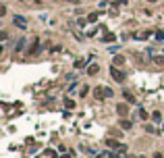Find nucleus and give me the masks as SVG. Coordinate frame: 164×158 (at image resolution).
Masks as SVG:
<instances>
[{
  "instance_id": "nucleus-1",
  "label": "nucleus",
  "mask_w": 164,
  "mask_h": 158,
  "mask_svg": "<svg viewBox=\"0 0 164 158\" xmlns=\"http://www.w3.org/2000/svg\"><path fill=\"white\" fill-rule=\"evenodd\" d=\"M110 75H112V79H114V81H118V83H123V81H125L123 71L116 69V65H112V67H110Z\"/></svg>"
},
{
  "instance_id": "nucleus-13",
  "label": "nucleus",
  "mask_w": 164,
  "mask_h": 158,
  "mask_svg": "<svg viewBox=\"0 0 164 158\" xmlns=\"http://www.w3.org/2000/svg\"><path fill=\"white\" fill-rule=\"evenodd\" d=\"M112 65H116V67H121V65H125V58H123V56H114V61H112Z\"/></svg>"
},
{
  "instance_id": "nucleus-19",
  "label": "nucleus",
  "mask_w": 164,
  "mask_h": 158,
  "mask_svg": "<svg viewBox=\"0 0 164 158\" xmlns=\"http://www.w3.org/2000/svg\"><path fill=\"white\" fill-rule=\"evenodd\" d=\"M156 42H164V31H156Z\"/></svg>"
},
{
  "instance_id": "nucleus-10",
  "label": "nucleus",
  "mask_w": 164,
  "mask_h": 158,
  "mask_svg": "<svg viewBox=\"0 0 164 158\" xmlns=\"http://www.w3.org/2000/svg\"><path fill=\"white\" fill-rule=\"evenodd\" d=\"M121 127H123L125 131H129V129H131V123H129V121H127V119L123 117V119H121Z\"/></svg>"
},
{
  "instance_id": "nucleus-20",
  "label": "nucleus",
  "mask_w": 164,
  "mask_h": 158,
  "mask_svg": "<svg viewBox=\"0 0 164 158\" xmlns=\"http://www.w3.org/2000/svg\"><path fill=\"white\" fill-rule=\"evenodd\" d=\"M87 89H89V88H87V85H83V88H81V89H79V94H81V98H83V96H87Z\"/></svg>"
},
{
  "instance_id": "nucleus-6",
  "label": "nucleus",
  "mask_w": 164,
  "mask_h": 158,
  "mask_svg": "<svg viewBox=\"0 0 164 158\" xmlns=\"http://www.w3.org/2000/svg\"><path fill=\"white\" fill-rule=\"evenodd\" d=\"M145 38H150V31H137V34H133V40H145Z\"/></svg>"
},
{
  "instance_id": "nucleus-14",
  "label": "nucleus",
  "mask_w": 164,
  "mask_h": 158,
  "mask_svg": "<svg viewBox=\"0 0 164 158\" xmlns=\"http://www.w3.org/2000/svg\"><path fill=\"white\" fill-rule=\"evenodd\" d=\"M152 121H156V123H160V121H162V115H160V112H154V115H152Z\"/></svg>"
},
{
  "instance_id": "nucleus-3",
  "label": "nucleus",
  "mask_w": 164,
  "mask_h": 158,
  "mask_svg": "<svg viewBox=\"0 0 164 158\" xmlns=\"http://www.w3.org/2000/svg\"><path fill=\"white\" fill-rule=\"evenodd\" d=\"M13 23H15V27H19V29H27V21H25V17H21V15H15Z\"/></svg>"
},
{
  "instance_id": "nucleus-22",
  "label": "nucleus",
  "mask_w": 164,
  "mask_h": 158,
  "mask_svg": "<svg viewBox=\"0 0 164 158\" xmlns=\"http://www.w3.org/2000/svg\"><path fill=\"white\" fill-rule=\"evenodd\" d=\"M139 117H141V119H148V112H145L144 108H139Z\"/></svg>"
},
{
  "instance_id": "nucleus-16",
  "label": "nucleus",
  "mask_w": 164,
  "mask_h": 158,
  "mask_svg": "<svg viewBox=\"0 0 164 158\" xmlns=\"http://www.w3.org/2000/svg\"><path fill=\"white\" fill-rule=\"evenodd\" d=\"M123 94H125V98H127L129 102H135V98H133V94H131V92H127V89H125Z\"/></svg>"
},
{
  "instance_id": "nucleus-18",
  "label": "nucleus",
  "mask_w": 164,
  "mask_h": 158,
  "mask_svg": "<svg viewBox=\"0 0 164 158\" xmlns=\"http://www.w3.org/2000/svg\"><path fill=\"white\" fill-rule=\"evenodd\" d=\"M87 21H89V23H94V21H98V13H91V15H87Z\"/></svg>"
},
{
  "instance_id": "nucleus-9",
  "label": "nucleus",
  "mask_w": 164,
  "mask_h": 158,
  "mask_svg": "<svg viewBox=\"0 0 164 158\" xmlns=\"http://www.w3.org/2000/svg\"><path fill=\"white\" fill-rule=\"evenodd\" d=\"M114 40H116V38H114L112 34H106V35L102 38V42H104V44H110V42H114Z\"/></svg>"
},
{
  "instance_id": "nucleus-23",
  "label": "nucleus",
  "mask_w": 164,
  "mask_h": 158,
  "mask_svg": "<svg viewBox=\"0 0 164 158\" xmlns=\"http://www.w3.org/2000/svg\"><path fill=\"white\" fill-rule=\"evenodd\" d=\"M148 2H156V0H148Z\"/></svg>"
},
{
  "instance_id": "nucleus-2",
  "label": "nucleus",
  "mask_w": 164,
  "mask_h": 158,
  "mask_svg": "<svg viewBox=\"0 0 164 158\" xmlns=\"http://www.w3.org/2000/svg\"><path fill=\"white\" fill-rule=\"evenodd\" d=\"M96 96L98 98H112V96H114V92H112L110 88H98L96 89Z\"/></svg>"
},
{
  "instance_id": "nucleus-5",
  "label": "nucleus",
  "mask_w": 164,
  "mask_h": 158,
  "mask_svg": "<svg viewBox=\"0 0 164 158\" xmlns=\"http://www.w3.org/2000/svg\"><path fill=\"white\" fill-rule=\"evenodd\" d=\"M116 112H118V117H127L129 115V106L127 104H116Z\"/></svg>"
},
{
  "instance_id": "nucleus-11",
  "label": "nucleus",
  "mask_w": 164,
  "mask_h": 158,
  "mask_svg": "<svg viewBox=\"0 0 164 158\" xmlns=\"http://www.w3.org/2000/svg\"><path fill=\"white\" fill-rule=\"evenodd\" d=\"M152 61L156 62V65H164V52L160 56H152Z\"/></svg>"
},
{
  "instance_id": "nucleus-21",
  "label": "nucleus",
  "mask_w": 164,
  "mask_h": 158,
  "mask_svg": "<svg viewBox=\"0 0 164 158\" xmlns=\"http://www.w3.org/2000/svg\"><path fill=\"white\" fill-rule=\"evenodd\" d=\"M64 104H67V108H75V102H73V100H67Z\"/></svg>"
},
{
  "instance_id": "nucleus-7",
  "label": "nucleus",
  "mask_w": 164,
  "mask_h": 158,
  "mask_svg": "<svg viewBox=\"0 0 164 158\" xmlns=\"http://www.w3.org/2000/svg\"><path fill=\"white\" fill-rule=\"evenodd\" d=\"M98 71H100V67H98L96 62H94V65H89V67H87V75H96Z\"/></svg>"
},
{
  "instance_id": "nucleus-12",
  "label": "nucleus",
  "mask_w": 164,
  "mask_h": 158,
  "mask_svg": "<svg viewBox=\"0 0 164 158\" xmlns=\"http://www.w3.org/2000/svg\"><path fill=\"white\" fill-rule=\"evenodd\" d=\"M35 48H38V38H33V42H31V46H29V50H27V52H29V54H33V52H35Z\"/></svg>"
},
{
  "instance_id": "nucleus-8",
  "label": "nucleus",
  "mask_w": 164,
  "mask_h": 158,
  "mask_svg": "<svg viewBox=\"0 0 164 158\" xmlns=\"http://www.w3.org/2000/svg\"><path fill=\"white\" fill-rule=\"evenodd\" d=\"M25 38H19V42H17V44H15V52H17V50H23V46H25Z\"/></svg>"
},
{
  "instance_id": "nucleus-15",
  "label": "nucleus",
  "mask_w": 164,
  "mask_h": 158,
  "mask_svg": "<svg viewBox=\"0 0 164 158\" xmlns=\"http://www.w3.org/2000/svg\"><path fill=\"white\" fill-rule=\"evenodd\" d=\"M46 156H50V158H58V154H56V150H46Z\"/></svg>"
},
{
  "instance_id": "nucleus-4",
  "label": "nucleus",
  "mask_w": 164,
  "mask_h": 158,
  "mask_svg": "<svg viewBox=\"0 0 164 158\" xmlns=\"http://www.w3.org/2000/svg\"><path fill=\"white\" fill-rule=\"evenodd\" d=\"M114 152H116V156H118V158H125V156H127V146H125V144H116Z\"/></svg>"
},
{
  "instance_id": "nucleus-17",
  "label": "nucleus",
  "mask_w": 164,
  "mask_h": 158,
  "mask_svg": "<svg viewBox=\"0 0 164 158\" xmlns=\"http://www.w3.org/2000/svg\"><path fill=\"white\" fill-rule=\"evenodd\" d=\"M85 62H87V58H79V61H75V67L79 69V67H83Z\"/></svg>"
}]
</instances>
